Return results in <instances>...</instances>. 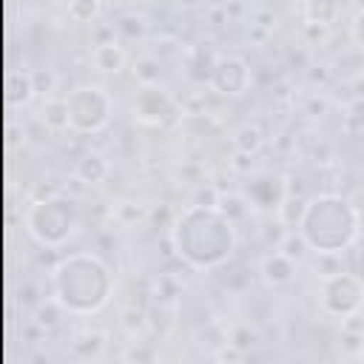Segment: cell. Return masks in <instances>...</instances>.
I'll return each mask as SVG.
<instances>
[{
	"label": "cell",
	"instance_id": "cell-5",
	"mask_svg": "<svg viewBox=\"0 0 364 364\" xmlns=\"http://www.w3.org/2000/svg\"><path fill=\"white\" fill-rule=\"evenodd\" d=\"M68 119L74 131H100L111 119V97L100 85H80L65 97Z\"/></svg>",
	"mask_w": 364,
	"mask_h": 364
},
{
	"label": "cell",
	"instance_id": "cell-8",
	"mask_svg": "<svg viewBox=\"0 0 364 364\" xmlns=\"http://www.w3.org/2000/svg\"><path fill=\"white\" fill-rule=\"evenodd\" d=\"M245 196L259 210H279L287 199V182L276 173H259L245 185Z\"/></svg>",
	"mask_w": 364,
	"mask_h": 364
},
{
	"label": "cell",
	"instance_id": "cell-1",
	"mask_svg": "<svg viewBox=\"0 0 364 364\" xmlns=\"http://www.w3.org/2000/svg\"><path fill=\"white\" fill-rule=\"evenodd\" d=\"M173 247L193 267H216L236 247L233 222L219 205H191L173 228Z\"/></svg>",
	"mask_w": 364,
	"mask_h": 364
},
{
	"label": "cell",
	"instance_id": "cell-16",
	"mask_svg": "<svg viewBox=\"0 0 364 364\" xmlns=\"http://www.w3.org/2000/svg\"><path fill=\"white\" fill-rule=\"evenodd\" d=\"M338 11V3L336 0H307V20L310 23H321L327 26Z\"/></svg>",
	"mask_w": 364,
	"mask_h": 364
},
{
	"label": "cell",
	"instance_id": "cell-15",
	"mask_svg": "<svg viewBox=\"0 0 364 364\" xmlns=\"http://www.w3.org/2000/svg\"><path fill=\"white\" fill-rule=\"evenodd\" d=\"M233 142H236V148H239L242 154H253V151H259V148H262L264 136H262V131H259L256 125H242V128L236 131Z\"/></svg>",
	"mask_w": 364,
	"mask_h": 364
},
{
	"label": "cell",
	"instance_id": "cell-9",
	"mask_svg": "<svg viewBox=\"0 0 364 364\" xmlns=\"http://www.w3.org/2000/svg\"><path fill=\"white\" fill-rule=\"evenodd\" d=\"M171 111H173V100L162 88H156V85H145L136 94V100H134V114L142 122H151V125L154 122H162Z\"/></svg>",
	"mask_w": 364,
	"mask_h": 364
},
{
	"label": "cell",
	"instance_id": "cell-13",
	"mask_svg": "<svg viewBox=\"0 0 364 364\" xmlns=\"http://www.w3.org/2000/svg\"><path fill=\"white\" fill-rule=\"evenodd\" d=\"M43 122H46L51 131H63V128H71V119H68V105H65V100H46V105H43Z\"/></svg>",
	"mask_w": 364,
	"mask_h": 364
},
{
	"label": "cell",
	"instance_id": "cell-17",
	"mask_svg": "<svg viewBox=\"0 0 364 364\" xmlns=\"http://www.w3.org/2000/svg\"><path fill=\"white\" fill-rule=\"evenodd\" d=\"M279 250H282V253H287L290 259H301V256H304V250H307V242H304V236H301V233H287V236L282 239Z\"/></svg>",
	"mask_w": 364,
	"mask_h": 364
},
{
	"label": "cell",
	"instance_id": "cell-20",
	"mask_svg": "<svg viewBox=\"0 0 364 364\" xmlns=\"http://www.w3.org/2000/svg\"><path fill=\"white\" fill-rule=\"evenodd\" d=\"M353 37H355V43H358V48L364 51V9L353 17Z\"/></svg>",
	"mask_w": 364,
	"mask_h": 364
},
{
	"label": "cell",
	"instance_id": "cell-18",
	"mask_svg": "<svg viewBox=\"0 0 364 364\" xmlns=\"http://www.w3.org/2000/svg\"><path fill=\"white\" fill-rule=\"evenodd\" d=\"M68 11L74 20H91L100 11V0H68Z\"/></svg>",
	"mask_w": 364,
	"mask_h": 364
},
{
	"label": "cell",
	"instance_id": "cell-19",
	"mask_svg": "<svg viewBox=\"0 0 364 364\" xmlns=\"http://www.w3.org/2000/svg\"><path fill=\"white\" fill-rule=\"evenodd\" d=\"M119 31L128 34V37H139V34L145 31V26H142L139 17H122V20H119Z\"/></svg>",
	"mask_w": 364,
	"mask_h": 364
},
{
	"label": "cell",
	"instance_id": "cell-12",
	"mask_svg": "<svg viewBox=\"0 0 364 364\" xmlns=\"http://www.w3.org/2000/svg\"><path fill=\"white\" fill-rule=\"evenodd\" d=\"M94 63L100 71H119L122 63H125V54L117 43H100L94 48Z\"/></svg>",
	"mask_w": 364,
	"mask_h": 364
},
{
	"label": "cell",
	"instance_id": "cell-11",
	"mask_svg": "<svg viewBox=\"0 0 364 364\" xmlns=\"http://www.w3.org/2000/svg\"><path fill=\"white\" fill-rule=\"evenodd\" d=\"M77 176L82 179V182H88V185H94V182H102L105 176H108V162L100 156V154H85L80 162H77Z\"/></svg>",
	"mask_w": 364,
	"mask_h": 364
},
{
	"label": "cell",
	"instance_id": "cell-10",
	"mask_svg": "<svg viewBox=\"0 0 364 364\" xmlns=\"http://www.w3.org/2000/svg\"><path fill=\"white\" fill-rule=\"evenodd\" d=\"M293 273H296V259H290L282 250H273V253H267L262 259V279L267 284H273V287L276 284H287L293 279Z\"/></svg>",
	"mask_w": 364,
	"mask_h": 364
},
{
	"label": "cell",
	"instance_id": "cell-7",
	"mask_svg": "<svg viewBox=\"0 0 364 364\" xmlns=\"http://www.w3.org/2000/svg\"><path fill=\"white\" fill-rule=\"evenodd\" d=\"M208 82L219 94H242L250 85V68L242 57H219L213 63Z\"/></svg>",
	"mask_w": 364,
	"mask_h": 364
},
{
	"label": "cell",
	"instance_id": "cell-4",
	"mask_svg": "<svg viewBox=\"0 0 364 364\" xmlns=\"http://www.w3.org/2000/svg\"><path fill=\"white\" fill-rule=\"evenodd\" d=\"M80 216H77V205L71 199H63V196H48V199H40L28 208L26 213V225H28V233L46 245V247H60L77 228Z\"/></svg>",
	"mask_w": 364,
	"mask_h": 364
},
{
	"label": "cell",
	"instance_id": "cell-21",
	"mask_svg": "<svg viewBox=\"0 0 364 364\" xmlns=\"http://www.w3.org/2000/svg\"><path fill=\"white\" fill-rule=\"evenodd\" d=\"M350 122H353L355 128H364V100H355V102L350 105Z\"/></svg>",
	"mask_w": 364,
	"mask_h": 364
},
{
	"label": "cell",
	"instance_id": "cell-2",
	"mask_svg": "<svg viewBox=\"0 0 364 364\" xmlns=\"http://www.w3.org/2000/svg\"><path fill=\"white\" fill-rule=\"evenodd\" d=\"M51 284H54V301L60 304V310L88 316L108 301L111 270L105 267L102 259L91 253H71L54 267Z\"/></svg>",
	"mask_w": 364,
	"mask_h": 364
},
{
	"label": "cell",
	"instance_id": "cell-6",
	"mask_svg": "<svg viewBox=\"0 0 364 364\" xmlns=\"http://www.w3.org/2000/svg\"><path fill=\"white\" fill-rule=\"evenodd\" d=\"M361 296H364L361 282L344 270L330 276L324 284V307L333 316H353L361 307Z\"/></svg>",
	"mask_w": 364,
	"mask_h": 364
},
{
	"label": "cell",
	"instance_id": "cell-14",
	"mask_svg": "<svg viewBox=\"0 0 364 364\" xmlns=\"http://www.w3.org/2000/svg\"><path fill=\"white\" fill-rule=\"evenodd\" d=\"M20 80H23V74H20V71H14V74L9 77V102H11V105H26V102L31 100V94L37 91L34 77H28L23 85H20Z\"/></svg>",
	"mask_w": 364,
	"mask_h": 364
},
{
	"label": "cell",
	"instance_id": "cell-3",
	"mask_svg": "<svg viewBox=\"0 0 364 364\" xmlns=\"http://www.w3.org/2000/svg\"><path fill=\"white\" fill-rule=\"evenodd\" d=\"M299 233L316 253H341L358 236V210L336 193L313 196L301 210Z\"/></svg>",
	"mask_w": 364,
	"mask_h": 364
}]
</instances>
